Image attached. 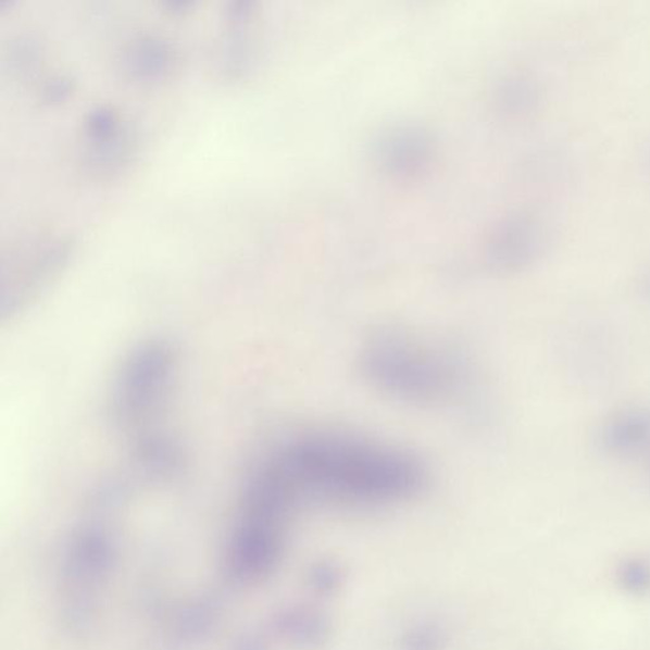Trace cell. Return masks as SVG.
Returning a JSON list of instances; mask_svg holds the SVG:
<instances>
[{
    "mask_svg": "<svg viewBox=\"0 0 650 650\" xmlns=\"http://www.w3.org/2000/svg\"><path fill=\"white\" fill-rule=\"evenodd\" d=\"M270 452L297 503L403 501L428 483V468L414 453L353 435L304 434Z\"/></svg>",
    "mask_w": 650,
    "mask_h": 650,
    "instance_id": "cell-1",
    "label": "cell"
},
{
    "mask_svg": "<svg viewBox=\"0 0 650 650\" xmlns=\"http://www.w3.org/2000/svg\"><path fill=\"white\" fill-rule=\"evenodd\" d=\"M362 375L377 390L413 404H440L467 384L468 367L458 351L400 328H382L361 346Z\"/></svg>",
    "mask_w": 650,
    "mask_h": 650,
    "instance_id": "cell-2",
    "label": "cell"
},
{
    "mask_svg": "<svg viewBox=\"0 0 650 650\" xmlns=\"http://www.w3.org/2000/svg\"><path fill=\"white\" fill-rule=\"evenodd\" d=\"M178 357L164 339L134 347L120 365L111 391V414L130 443L170 435L167 423L178 382Z\"/></svg>",
    "mask_w": 650,
    "mask_h": 650,
    "instance_id": "cell-3",
    "label": "cell"
},
{
    "mask_svg": "<svg viewBox=\"0 0 650 650\" xmlns=\"http://www.w3.org/2000/svg\"><path fill=\"white\" fill-rule=\"evenodd\" d=\"M601 451L632 459L650 451V405L627 408L604 422L597 436Z\"/></svg>",
    "mask_w": 650,
    "mask_h": 650,
    "instance_id": "cell-4",
    "label": "cell"
},
{
    "mask_svg": "<svg viewBox=\"0 0 650 650\" xmlns=\"http://www.w3.org/2000/svg\"><path fill=\"white\" fill-rule=\"evenodd\" d=\"M172 49L168 43L153 37H142L126 51L127 72L141 80H154L171 70Z\"/></svg>",
    "mask_w": 650,
    "mask_h": 650,
    "instance_id": "cell-5",
    "label": "cell"
}]
</instances>
